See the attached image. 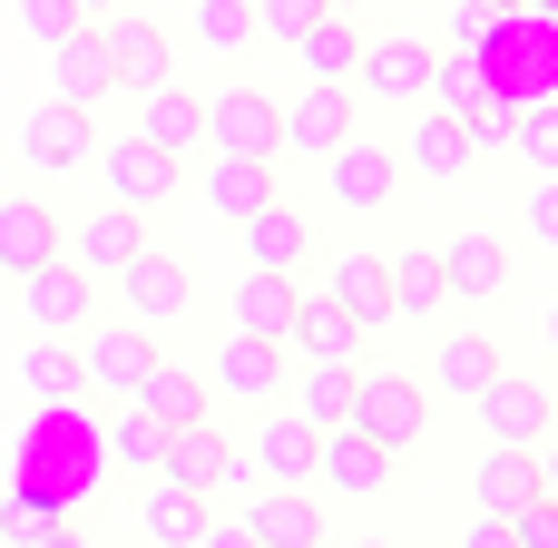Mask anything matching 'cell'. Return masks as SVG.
I'll return each mask as SVG.
<instances>
[{
    "label": "cell",
    "instance_id": "6da1fadb",
    "mask_svg": "<svg viewBox=\"0 0 558 548\" xmlns=\"http://www.w3.org/2000/svg\"><path fill=\"white\" fill-rule=\"evenodd\" d=\"M10 480H29L39 500L78 510V500L108 480V441H98L88 402H29V422L10 431Z\"/></svg>",
    "mask_w": 558,
    "mask_h": 548
},
{
    "label": "cell",
    "instance_id": "7a4b0ae2",
    "mask_svg": "<svg viewBox=\"0 0 558 548\" xmlns=\"http://www.w3.org/2000/svg\"><path fill=\"white\" fill-rule=\"evenodd\" d=\"M206 147H216V157H275V167H284V98L255 88V78H226V88L206 98Z\"/></svg>",
    "mask_w": 558,
    "mask_h": 548
},
{
    "label": "cell",
    "instance_id": "3957f363",
    "mask_svg": "<svg viewBox=\"0 0 558 548\" xmlns=\"http://www.w3.org/2000/svg\"><path fill=\"white\" fill-rule=\"evenodd\" d=\"M78 363H88V392H108V402H137V382L157 373V333H147L137 314H88V333H78Z\"/></svg>",
    "mask_w": 558,
    "mask_h": 548
},
{
    "label": "cell",
    "instance_id": "277c9868",
    "mask_svg": "<svg viewBox=\"0 0 558 548\" xmlns=\"http://www.w3.org/2000/svg\"><path fill=\"white\" fill-rule=\"evenodd\" d=\"M353 422H363L383 451H422V431H432V382H422V373H363V382H353Z\"/></svg>",
    "mask_w": 558,
    "mask_h": 548
},
{
    "label": "cell",
    "instance_id": "5b68a950",
    "mask_svg": "<svg viewBox=\"0 0 558 548\" xmlns=\"http://www.w3.org/2000/svg\"><path fill=\"white\" fill-rule=\"evenodd\" d=\"M392 471H402V451H383L363 422H333L324 451H314V490H324V500H383Z\"/></svg>",
    "mask_w": 558,
    "mask_h": 548
},
{
    "label": "cell",
    "instance_id": "8992f818",
    "mask_svg": "<svg viewBox=\"0 0 558 548\" xmlns=\"http://www.w3.org/2000/svg\"><path fill=\"white\" fill-rule=\"evenodd\" d=\"M392 186H402V147H383V137H363V127L324 157V196H333L343 216H383Z\"/></svg>",
    "mask_w": 558,
    "mask_h": 548
},
{
    "label": "cell",
    "instance_id": "52a82bcc",
    "mask_svg": "<svg viewBox=\"0 0 558 548\" xmlns=\"http://www.w3.org/2000/svg\"><path fill=\"white\" fill-rule=\"evenodd\" d=\"M20 167L29 176H69V167H88L98 157V127H88V108H69V98H39L29 118H20Z\"/></svg>",
    "mask_w": 558,
    "mask_h": 548
},
{
    "label": "cell",
    "instance_id": "ba28073f",
    "mask_svg": "<svg viewBox=\"0 0 558 548\" xmlns=\"http://www.w3.org/2000/svg\"><path fill=\"white\" fill-rule=\"evenodd\" d=\"M98 176H108V196H118V206H137V216H147V206H167V196L186 186V157H167L157 137H137V127H128V137H108V147H98Z\"/></svg>",
    "mask_w": 558,
    "mask_h": 548
},
{
    "label": "cell",
    "instance_id": "9c48e42d",
    "mask_svg": "<svg viewBox=\"0 0 558 548\" xmlns=\"http://www.w3.org/2000/svg\"><path fill=\"white\" fill-rule=\"evenodd\" d=\"M206 382H216L226 402H255V412H265V402L294 382V343H265V333H235V324H226V343H216Z\"/></svg>",
    "mask_w": 558,
    "mask_h": 548
},
{
    "label": "cell",
    "instance_id": "30bf717a",
    "mask_svg": "<svg viewBox=\"0 0 558 548\" xmlns=\"http://www.w3.org/2000/svg\"><path fill=\"white\" fill-rule=\"evenodd\" d=\"M432 39H412V29H383V39H363V69H353V88H373L383 108H422L432 98Z\"/></svg>",
    "mask_w": 558,
    "mask_h": 548
},
{
    "label": "cell",
    "instance_id": "8fae6325",
    "mask_svg": "<svg viewBox=\"0 0 558 548\" xmlns=\"http://www.w3.org/2000/svg\"><path fill=\"white\" fill-rule=\"evenodd\" d=\"M353 127H363L353 118V78H304L284 98V157H333Z\"/></svg>",
    "mask_w": 558,
    "mask_h": 548
},
{
    "label": "cell",
    "instance_id": "7c38bea8",
    "mask_svg": "<svg viewBox=\"0 0 558 548\" xmlns=\"http://www.w3.org/2000/svg\"><path fill=\"white\" fill-rule=\"evenodd\" d=\"M471 167H481V137H471V118L422 98V118L402 127V176H432V186H451V176H471Z\"/></svg>",
    "mask_w": 558,
    "mask_h": 548
},
{
    "label": "cell",
    "instance_id": "4fadbf2b",
    "mask_svg": "<svg viewBox=\"0 0 558 548\" xmlns=\"http://www.w3.org/2000/svg\"><path fill=\"white\" fill-rule=\"evenodd\" d=\"M186 304H196V275H186L167 245H137V255L118 265V314H137L147 333H157V324H177Z\"/></svg>",
    "mask_w": 558,
    "mask_h": 548
},
{
    "label": "cell",
    "instance_id": "5bb4252c",
    "mask_svg": "<svg viewBox=\"0 0 558 548\" xmlns=\"http://www.w3.org/2000/svg\"><path fill=\"white\" fill-rule=\"evenodd\" d=\"M98 39H108V59H118V88L137 98V88H157V78H177V39L147 20V10H98Z\"/></svg>",
    "mask_w": 558,
    "mask_h": 548
},
{
    "label": "cell",
    "instance_id": "9a60e30c",
    "mask_svg": "<svg viewBox=\"0 0 558 548\" xmlns=\"http://www.w3.org/2000/svg\"><path fill=\"white\" fill-rule=\"evenodd\" d=\"M441 275H451V304H490V294H510L520 255H510V235H500V226H451Z\"/></svg>",
    "mask_w": 558,
    "mask_h": 548
},
{
    "label": "cell",
    "instance_id": "2e32d148",
    "mask_svg": "<svg viewBox=\"0 0 558 548\" xmlns=\"http://www.w3.org/2000/svg\"><path fill=\"white\" fill-rule=\"evenodd\" d=\"M20 314H29V333H88V314H98V294H88V275L69 265V255H49V265H29L20 275Z\"/></svg>",
    "mask_w": 558,
    "mask_h": 548
},
{
    "label": "cell",
    "instance_id": "e0dca14e",
    "mask_svg": "<svg viewBox=\"0 0 558 548\" xmlns=\"http://www.w3.org/2000/svg\"><path fill=\"white\" fill-rule=\"evenodd\" d=\"M314 451H324V431H314L304 412H275V402H265V422H255V441H245V471H255L265 490H304V480H314Z\"/></svg>",
    "mask_w": 558,
    "mask_h": 548
},
{
    "label": "cell",
    "instance_id": "ac0fdd59",
    "mask_svg": "<svg viewBox=\"0 0 558 548\" xmlns=\"http://www.w3.org/2000/svg\"><path fill=\"white\" fill-rule=\"evenodd\" d=\"M471 412H481V431H490V441H520V451H539V441H549V422H558L549 382H530V373H510V363L490 373V392H481Z\"/></svg>",
    "mask_w": 558,
    "mask_h": 548
},
{
    "label": "cell",
    "instance_id": "d6986e66",
    "mask_svg": "<svg viewBox=\"0 0 558 548\" xmlns=\"http://www.w3.org/2000/svg\"><path fill=\"white\" fill-rule=\"evenodd\" d=\"M137 245H147V235H137V206H118V196H108V206H88V216L69 226V245H59V255H69L88 284H118V265H128Z\"/></svg>",
    "mask_w": 558,
    "mask_h": 548
},
{
    "label": "cell",
    "instance_id": "ffe728a7",
    "mask_svg": "<svg viewBox=\"0 0 558 548\" xmlns=\"http://www.w3.org/2000/svg\"><path fill=\"white\" fill-rule=\"evenodd\" d=\"M49 98H69V108H98V98H118V59H108L98 20H78V29L49 49Z\"/></svg>",
    "mask_w": 558,
    "mask_h": 548
},
{
    "label": "cell",
    "instance_id": "44dd1931",
    "mask_svg": "<svg viewBox=\"0 0 558 548\" xmlns=\"http://www.w3.org/2000/svg\"><path fill=\"white\" fill-rule=\"evenodd\" d=\"M49 255H59V216H49V196L0 186V284H20V275L49 265Z\"/></svg>",
    "mask_w": 558,
    "mask_h": 548
},
{
    "label": "cell",
    "instance_id": "7402d4cb",
    "mask_svg": "<svg viewBox=\"0 0 558 548\" xmlns=\"http://www.w3.org/2000/svg\"><path fill=\"white\" fill-rule=\"evenodd\" d=\"M245 529H255V548H324L333 539L314 480H304V490H255V500H245Z\"/></svg>",
    "mask_w": 558,
    "mask_h": 548
},
{
    "label": "cell",
    "instance_id": "603a6c76",
    "mask_svg": "<svg viewBox=\"0 0 558 548\" xmlns=\"http://www.w3.org/2000/svg\"><path fill=\"white\" fill-rule=\"evenodd\" d=\"M157 471L216 500V490L245 471V451H226V431H216V412H206V422H177V431H167V461H157Z\"/></svg>",
    "mask_w": 558,
    "mask_h": 548
},
{
    "label": "cell",
    "instance_id": "cb8c5ba5",
    "mask_svg": "<svg viewBox=\"0 0 558 548\" xmlns=\"http://www.w3.org/2000/svg\"><path fill=\"white\" fill-rule=\"evenodd\" d=\"M539 500V451H520V441H490L481 461H471V510H490V520H520Z\"/></svg>",
    "mask_w": 558,
    "mask_h": 548
},
{
    "label": "cell",
    "instance_id": "d4e9b609",
    "mask_svg": "<svg viewBox=\"0 0 558 548\" xmlns=\"http://www.w3.org/2000/svg\"><path fill=\"white\" fill-rule=\"evenodd\" d=\"M137 137H157L167 157H196V147H206V98H196L186 78L137 88Z\"/></svg>",
    "mask_w": 558,
    "mask_h": 548
},
{
    "label": "cell",
    "instance_id": "484cf974",
    "mask_svg": "<svg viewBox=\"0 0 558 548\" xmlns=\"http://www.w3.org/2000/svg\"><path fill=\"white\" fill-rule=\"evenodd\" d=\"M294 275H275V265H245V284L226 294V324L235 333H265V343H294Z\"/></svg>",
    "mask_w": 558,
    "mask_h": 548
},
{
    "label": "cell",
    "instance_id": "4316f807",
    "mask_svg": "<svg viewBox=\"0 0 558 548\" xmlns=\"http://www.w3.org/2000/svg\"><path fill=\"white\" fill-rule=\"evenodd\" d=\"M363 343H373V324L343 314L333 294H304L294 304V363H363Z\"/></svg>",
    "mask_w": 558,
    "mask_h": 548
},
{
    "label": "cell",
    "instance_id": "83f0119b",
    "mask_svg": "<svg viewBox=\"0 0 558 548\" xmlns=\"http://www.w3.org/2000/svg\"><path fill=\"white\" fill-rule=\"evenodd\" d=\"M490 373H500V343H490L481 324H451V333L432 343V373H422V382H432V392H451V402H481V392H490Z\"/></svg>",
    "mask_w": 558,
    "mask_h": 548
},
{
    "label": "cell",
    "instance_id": "f1b7e54d",
    "mask_svg": "<svg viewBox=\"0 0 558 548\" xmlns=\"http://www.w3.org/2000/svg\"><path fill=\"white\" fill-rule=\"evenodd\" d=\"M235 235H245V265H275V275H294V265L314 255V226H304V206H294V196H265Z\"/></svg>",
    "mask_w": 558,
    "mask_h": 548
},
{
    "label": "cell",
    "instance_id": "f546056e",
    "mask_svg": "<svg viewBox=\"0 0 558 548\" xmlns=\"http://www.w3.org/2000/svg\"><path fill=\"white\" fill-rule=\"evenodd\" d=\"M324 294H333L343 314H363V324H392V255H373V245H343V255L324 265Z\"/></svg>",
    "mask_w": 558,
    "mask_h": 548
},
{
    "label": "cell",
    "instance_id": "4dcf8cb0",
    "mask_svg": "<svg viewBox=\"0 0 558 548\" xmlns=\"http://www.w3.org/2000/svg\"><path fill=\"white\" fill-rule=\"evenodd\" d=\"M206 490H186V480H167V471H147V500H137V539L147 548H186L196 529H206Z\"/></svg>",
    "mask_w": 558,
    "mask_h": 548
},
{
    "label": "cell",
    "instance_id": "1f68e13d",
    "mask_svg": "<svg viewBox=\"0 0 558 548\" xmlns=\"http://www.w3.org/2000/svg\"><path fill=\"white\" fill-rule=\"evenodd\" d=\"M265 196H284V186H275V157H216V147H206V216L245 226Z\"/></svg>",
    "mask_w": 558,
    "mask_h": 548
},
{
    "label": "cell",
    "instance_id": "d6a6232c",
    "mask_svg": "<svg viewBox=\"0 0 558 548\" xmlns=\"http://www.w3.org/2000/svg\"><path fill=\"white\" fill-rule=\"evenodd\" d=\"M20 392H29V402H88V363H78V343H69V333H29V353H20Z\"/></svg>",
    "mask_w": 558,
    "mask_h": 548
},
{
    "label": "cell",
    "instance_id": "836d02e7",
    "mask_svg": "<svg viewBox=\"0 0 558 548\" xmlns=\"http://www.w3.org/2000/svg\"><path fill=\"white\" fill-rule=\"evenodd\" d=\"M304 78H353L363 69V10H314V29L294 39Z\"/></svg>",
    "mask_w": 558,
    "mask_h": 548
},
{
    "label": "cell",
    "instance_id": "e575fe53",
    "mask_svg": "<svg viewBox=\"0 0 558 548\" xmlns=\"http://www.w3.org/2000/svg\"><path fill=\"white\" fill-rule=\"evenodd\" d=\"M441 304H451L441 245H402V255H392V324H432Z\"/></svg>",
    "mask_w": 558,
    "mask_h": 548
},
{
    "label": "cell",
    "instance_id": "d590c367",
    "mask_svg": "<svg viewBox=\"0 0 558 548\" xmlns=\"http://www.w3.org/2000/svg\"><path fill=\"white\" fill-rule=\"evenodd\" d=\"M137 412H157L167 431H177V422H206V412H216V382H206L196 363H167V353H157V373L137 382Z\"/></svg>",
    "mask_w": 558,
    "mask_h": 548
},
{
    "label": "cell",
    "instance_id": "8d00e7d4",
    "mask_svg": "<svg viewBox=\"0 0 558 548\" xmlns=\"http://www.w3.org/2000/svg\"><path fill=\"white\" fill-rule=\"evenodd\" d=\"M353 382H363V363H304L294 373V412L314 431H333V422H353Z\"/></svg>",
    "mask_w": 558,
    "mask_h": 548
},
{
    "label": "cell",
    "instance_id": "74e56055",
    "mask_svg": "<svg viewBox=\"0 0 558 548\" xmlns=\"http://www.w3.org/2000/svg\"><path fill=\"white\" fill-rule=\"evenodd\" d=\"M98 441H108V471H118V461H128V471H157V461H167V422L137 412V402H118V422H98Z\"/></svg>",
    "mask_w": 558,
    "mask_h": 548
},
{
    "label": "cell",
    "instance_id": "f35d334b",
    "mask_svg": "<svg viewBox=\"0 0 558 548\" xmlns=\"http://www.w3.org/2000/svg\"><path fill=\"white\" fill-rule=\"evenodd\" d=\"M481 98H490V69H481V49H441V59H432V108H461V118H471Z\"/></svg>",
    "mask_w": 558,
    "mask_h": 548
},
{
    "label": "cell",
    "instance_id": "ab89813d",
    "mask_svg": "<svg viewBox=\"0 0 558 548\" xmlns=\"http://www.w3.org/2000/svg\"><path fill=\"white\" fill-rule=\"evenodd\" d=\"M186 29H196V49L235 59V49L255 39V0H196V10H186Z\"/></svg>",
    "mask_w": 558,
    "mask_h": 548
},
{
    "label": "cell",
    "instance_id": "60d3db41",
    "mask_svg": "<svg viewBox=\"0 0 558 548\" xmlns=\"http://www.w3.org/2000/svg\"><path fill=\"white\" fill-rule=\"evenodd\" d=\"M520 157H530V176H558V98H539V108H520V137H510Z\"/></svg>",
    "mask_w": 558,
    "mask_h": 548
},
{
    "label": "cell",
    "instance_id": "b9f144b4",
    "mask_svg": "<svg viewBox=\"0 0 558 548\" xmlns=\"http://www.w3.org/2000/svg\"><path fill=\"white\" fill-rule=\"evenodd\" d=\"M0 520H10V539H39V529H49V520H69V510H59V500H39L29 480H10V490H0Z\"/></svg>",
    "mask_w": 558,
    "mask_h": 548
},
{
    "label": "cell",
    "instance_id": "7bdbcfd3",
    "mask_svg": "<svg viewBox=\"0 0 558 548\" xmlns=\"http://www.w3.org/2000/svg\"><path fill=\"white\" fill-rule=\"evenodd\" d=\"M314 10H324V0H255V39H275V49H294V39L314 29Z\"/></svg>",
    "mask_w": 558,
    "mask_h": 548
},
{
    "label": "cell",
    "instance_id": "ee69618b",
    "mask_svg": "<svg viewBox=\"0 0 558 548\" xmlns=\"http://www.w3.org/2000/svg\"><path fill=\"white\" fill-rule=\"evenodd\" d=\"M500 20H510L500 0H451V49H490V39H500Z\"/></svg>",
    "mask_w": 558,
    "mask_h": 548
},
{
    "label": "cell",
    "instance_id": "f6af8a7d",
    "mask_svg": "<svg viewBox=\"0 0 558 548\" xmlns=\"http://www.w3.org/2000/svg\"><path fill=\"white\" fill-rule=\"evenodd\" d=\"M78 20H88V10H78V0H20V29H29V39H39V49H59V39H69V29H78Z\"/></svg>",
    "mask_w": 558,
    "mask_h": 548
},
{
    "label": "cell",
    "instance_id": "bcb514c9",
    "mask_svg": "<svg viewBox=\"0 0 558 548\" xmlns=\"http://www.w3.org/2000/svg\"><path fill=\"white\" fill-rule=\"evenodd\" d=\"M530 245H558V176H530Z\"/></svg>",
    "mask_w": 558,
    "mask_h": 548
},
{
    "label": "cell",
    "instance_id": "7dc6e473",
    "mask_svg": "<svg viewBox=\"0 0 558 548\" xmlns=\"http://www.w3.org/2000/svg\"><path fill=\"white\" fill-rule=\"evenodd\" d=\"M510 529H520V548H558V500H530Z\"/></svg>",
    "mask_w": 558,
    "mask_h": 548
},
{
    "label": "cell",
    "instance_id": "c3c4849f",
    "mask_svg": "<svg viewBox=\"0 0 558 548\" xmlns=\"http://www.w3.org/2000/svg\"><path fill=\"white\" fill-rule=\"evenodd\" d=\"M461 548H520V529H510V520H490V510H471V529H461Z\"/></svg>",
    "mask_w": 558,
    "mask_h": 548
},
{
    "label": "cell",
    "instance_id": "681fc988",
    "mask_svg": "<svg viewBox=\"0 0 558 548\" xmlns=\"http://www.w3.org/2000/svg\"><path fill=\"white\" fill-rule=\"evenodd\" d=\"M186 548H255V529H245V520H216V510H206V529H196Z\"/></svg>",
    "mask_w": 558,
    "mask_h": 548
},
{
    "label": "cell",
    "instance_id": "f907efd6",
    "mask_svg": "<svg viewBox=\"0 0 558 548\" xmlns=\"http://www.w3.org/2000/svg\"><path fill=\"white\" fill-rule=\"evenodd\" d=\"M539 500H558V422H549V441H539Z\"/></svg>",
    "mask_w": 558,
    "mask_h": 548
},
{
    "label": "cell",
    "instance_id": "816d5d0a",
    "mask_svg": "<svg viewBox=\"0 0 558 548\" xmlns=\"http://www.w3.org/2000/svg\"><path fill=\"white\" fill-rule=\"evenodd\" d=\"M20 548H88V539H78V529H69V520H49V529H39V539H20Z\"/></svg>",
    "mask_w": 558,
    "mask_h": 548
},
{
    "label": "cell",
    "instance_id": "f5cc1de1",
    "mask_svg": "<svg viewBox=\"0 0 558 548\" xmlns=\"http://www.w3.org/2000/svg\"><path fill=\"white\" fill-rule=\"evenodd\" d=\"M324 548H392V539H324Z\"/></svg>",
    "mask_w": 558,
    "mask_h": 548
},
{
    "label": "cell",
    "instance_id": "db71d44e",
    "mask_svg": "<svg viewBox=\"0 0 558 548\" xmlns=\"http://www.w3.org/2000/svg\"><path fill=\"white\" fill-rule=\"evenodd\" d=\"M530 20H558V0H530Z\"/></svg>",
    "mask_w": 558,
    "mask_h": 548
},
{
    "label": "cell",
    "instance_id": "11a10c76",
    "mask_svg": "<svg viewBox=\"0 0 558 548\" xmlns=\"http://www.w3.org/2000/svg\"><path fill=\"white\" fill-rule=\"evenodd\" d=\"M78 10H88V20H98V10H118V0H78Z\"/></svg>",
    "mask_w": 558,
    "mask_h": 548
},
{
    "label": "cell",
    "instance_id": "9f6ffc18",
    "mask_svg": "<svg viewBox=\"0 0 558 548\" xmlns=\"http://www.w3.org/2000/svg\"><path fill=\"white\" fill-rule=\"evenodd\" d=\"M324 10H373V0H324Z\"/></svg>",
    "mask_w": 558,
    "mask_h": 548
},
{
    "label": "cell",
    "instance_id": "6f0895ef",
    "mask_svg": "<svg viewBox=\"0 0 558 548\" xmlns=\"http://www.w3.org/2000/svg\"><path fill=\"white\" fill-rule=\"evenodd\" d=\"M549 353H558V304H549Z\"/></svg>",
    "mask_w": 558,
    "mask_h": 548
},
{
    "label": "cell",
    "instance_id": "680465c9",
    "mask_svg": "<svg viewBox=\"0 0 558 548\" xmlns=\"http://www.w3.org/2000/svg\"><path fill=\"white\" fill-rule=\"evenodd\" d=\"M500 10H530V0H500Z\"/></svg>",
    "mask_w": 558,
    "mask_h": 548
},
{
    "label": "cell",
    "instance_id": "91938a15",
    "mask_svg": "<svg viewBox=\"0 0 558 548\" xmlns=\"http://www.w3.org/2000/svg\"><path fill=\"white\" fill-rule=\"evenodd\" d=\"M0 548H10V520H0Z\"/></svg>",
    "mask_w": 558,
    "mask_h": 548
},
{
    "label": "cell",
    "instance_id": "94428289",
    "mask_svg": "<svg viewBox=\"0 0 558 548\" xmlns=\"http://www.w3.org/2000/svg\"><path fill=\"white\" fill-rule=\"evenodd\" d=\"M137 548H147V539H137Z\"/></svg>",
    "mask_w": 558,
    "mask_h": 548
}]
</instances>
